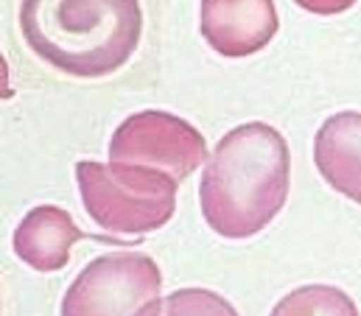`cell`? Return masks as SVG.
Wrapping results in <instances>:
<instances>
[{"instance_id": "52a82bcc", "label": "cell", "mask_w": 361, "mask_h": 316, "mask_svg": "<svg viewBox=\"0 0 361 316\" xmlns=\"http://www.w3.org/2000/svg\"><path fill=\"white\" fill-rule=\"evenodd\" d=\"M85 233L76 227L68 210L54 205H39L25 213L14 230V255L34 272H59L71 260V249Z\"/></svg>"}, {"instance_id": "3957f363", "label": "cell", "mask_w": 361, "mask_h": 316, "mask_svg": "<svg viewBox=\"0 0 361 316\" xmlns=\"http://www.w3.org/2000/svg\"><path fill=\"white\" fill-rule=\"evenodd\" d=\"M76 182L87 216L109 233L146 236L166 227L177 210L180 182L154 168L82 159Z\"/></svg>"}, {"instance_id": "7a4b0ae2", "label": "cell", "mask_w": 361, "mask_h": 316, "mask_svg": "<svg viewBox=\"0 0 361 316\" xmlns=\"http://www.w3.org/2000/svg\"><path fill=\"white\" fill-rule=\"evenodd\" d=\"M25 45L51 68L101 79L121 71L140 45V0H23Z\"/></svg>"}, {"instance_id": "ba28073f", "label": "cell", "mask_w": 361, "mask_h": 316, "mask_svg": "<svg viewBox=\"0 0 361 316\" xmlns=\"http://www.w3.org/2000/svg\"><path fill=\"white\" fill-rule=\"evenodd\" d=\"M314 162L322 179L361 205V112L331 115L314 138Z\"/></svg>"}, {"instance_id": "8fae6325", "label": "cell", "mask_w": 361, "mask_h": 316, "mask_svg": "<svg viewBox=\"0 0 361 316\" xmlns=\"http://www.w3.org/2000/svg\"><path fill=\"white\" fill-rule=\"evenodd\" d=\"M294 3L305 11H311V14H342L356 0H294Z\"/></svg>"}, {"instance_id": "9c48e42d", "label": "cell", "mask_w": 361, "mask_h": 316, "mask_svg": "<svg viewBox=\"0 0 361 316\" xmlns=\"http://www.w3.org/2000/svg\"><path fill=\"white\" fill-rule=\"evenodd\" d=\"M269 316H359V308L342 288L314 283L286 294Z\"/></svg>"}, {"instance_id": "8992f818", "label": "cell", "mask_w": 361, "mask_h": 316, "mask_svg": "<svg viewBox=\"0 0 361 316\" xmlns=\"http://www.w3.org/2000/svg\"><path fill=\"white\" fill-rule=\"evenodd\" d=\"M274 0H202V37L230 59L267 48L277 34Z\"/></svg>"}, {"instance_id": "277c9868", "label": "cell", "mask_w": 361, "mask_h": 316, "mask_svg": "<svg viewBox=\"0 0 361 316\" xmlns=\"http://www.w3.org/2000/svg\"><path fill=\"white\" fill-rule=\"evenodd\" d=\"M163 274L143 252H109L71 283L59 316H140L160 300Z\"/></svg>"}, {"instance_id": "5b68a950", "label": "cell", "mask_w": 361, "mask_h": 316, "mask_svg": "<svg viewBox=\"0 0 361 316\" xmlns=\"http://www.w3.org/2000/svg\"><path fill=\"white\" fill-rule=\"evenodd\" d=\"M207 159V143L196 126L171 112L143 109L129 115L109 140V162L140 165L188 179Z\"/></svg>"}, {"instance_id": "30bf717a", "label": "cell", "mask_w": 361, "mask_h": 316, "mask_svg": "<svg viewBox=\"0 0 361 316\" xmlns=\"http://www.w3.org/2000/svg\"><path fill=\"white\" fill-rule=\"evenodd\" d=\"M140 316H238V311L210 288H180L146 305Z\"/></svg>"}, {"instance_id": "7c38bea8", "label": "cell", "mask_w": 361, "mask_h": 316, "mask_svg": "<svg viewBox=\"0 0 361 316\" xmlns=\"http://www.w3.org/2000/svg\"><path fill=\"white\" fill-rule=\"evenodd\" d=\"M3 98H11V81H8V65L0 54V101Z\"/></svg>"}, {"instance_id": "6da1fadb", "label": "cell", "mask_w": 361, "mask_h": 316, "mask_svg": "<svg viewBox=\"0 0 361 316\" xmlns=\"http://www.w3.org/2000/svg\"><path fill=\"white\" fill-rule=\"evenodd\" d=\"M291 182L286 138L269 123H241L227 132L204 165L199 202L213 233L250 238L283 210Z\"/></svg>"}]
</instances>
